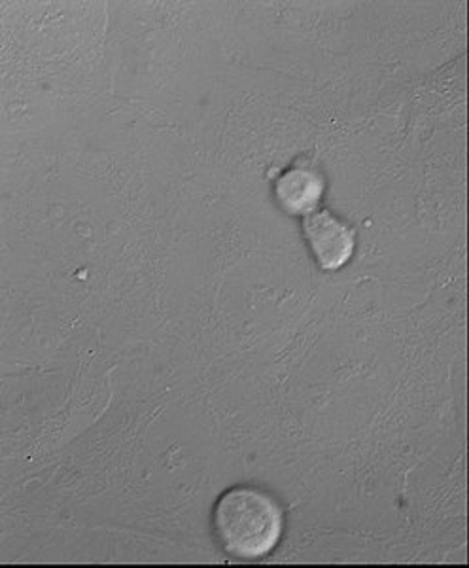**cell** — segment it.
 <instances>
[{"label": "cell", "mask_w": 469, "mask_h": 568, "mask_svg": "<svg viewBox=\"0 0 469 568\" xmlns=\"http://www.w3.org/2000/svg\"><path fill=\"white\" fill-rule=\"evenodd\" d=\"M214 524L227 554L257 559L277 548L283 535V510L265 493L235 487L216 504Z\"/></svg>", "instance_id": "6da1fadb"}, {"label": "cell", "mask_w": 469, "mask_h": 568, "mask_svg": "<svg viewBox=\"0 0 469 568\" xmlns=\"http://www.w3.org/2000/svg\"><path fill=\"white\" fill-rule=\"evenodd\" d=\"M305 233L324 270H339L353 256V227L345 226L329 211L305 214Z\"/></svg>", "instance_id": "7a4b0ae2"}, {"label": "cell", "mask_w": 469, "mask_h": 568, "mask_svg": "<svg viewBox=\"0 0 469 568\" xmlns=\"http://www.w3.org/2000/svg\"><path fill=\"white\" fill-rule=\"evenodd\" d=\"M324 192L322 176L307 168H294L277 182V197L288 213L309 214L316 211Z\"/></svg>", "instance_id": "3957f363"}]
</instances>
